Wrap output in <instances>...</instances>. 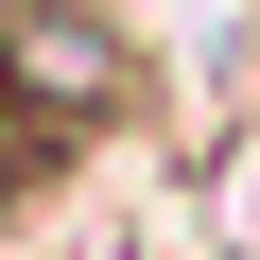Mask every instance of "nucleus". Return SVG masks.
Returning <instances> with one entry per match:
<instances>
[{
  "label": "nucleus",
  "instance_id": "obj_1",
  "mask_svg": "<svg viewBox=\"0 0 260 260\" xmlns=\"http://www.w3.org/2000/svg\"><path fill=\"white\" fill-rule=\"evenodd\" d=\"M0 104L121 156V139L156 121V35L121 18V0H0Z\"/></svg>",
  "mask_w": 260,
  "mask_h": 260
}]
</instances>
